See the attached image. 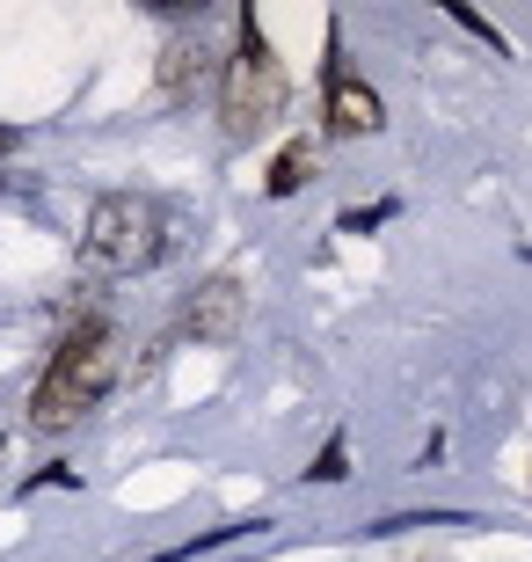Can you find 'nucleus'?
Wrapping results in <instances>:
<instances>
[{
    "instance_id": "423d86ee",
    "label": "nucleus",
    "mask_w": 532,
    "mask_h": 562,
    "mask_svg": "<svg viewBox=\"0 0 532 562\" xmlns=\"http://www.w3.org/2000/svg\"><path fill=\"white\" fill-rule=\"evenodd\" d=\"M205 81H212V44L205 37H168V52H161V95H168V103H190Z\"/></svg>"
},
{
    "instance_id": "1a4fd4ad",
    "label": "nucleus",
    "mask_w": 532,
    "mask_h": 562,
    "mask_svg": "<svg viewBox=\"0 0 532 562\" xmlns=\"http://www.w3.org/2000/svg\"><path fill=\"white\" fill-rule=\"evenodd\" d=\"M0 154H15V125H0Z\"/></svg>"
},
{
    "instance_id": "f03ea898",
    "label": "nucleus",
    "mask_w": 532,
    "mask_h": 562,
    "mask_svg": "<svg viewBox=\"0 0 532 562\" xmlns=\"http://www.w3.org/2000/svg\"><path fill=\"white\" fill-rule=\"evenodd\" d=\"M219 103H226V132L234 139L263 132L285 110V66H278L270 37L256 30V15H241V30H234V52L219 66Z\"/></svg>"
},
{
    "instance_id": "6e6552de",
    "label": "nucleus",
    "mask_w": 532,
    "mask_h": 562,
    "mask_svg": "<svg viewBox=\"0 0 532 562\" xmlns=\"http://www.w3.org/2000/svg\"><path fill=\"white\" fill-rule=\"evenodd\" d=\"M307 475H314V482H343V475H350V453H343V438H328V446H321V460H314Z\"/></svg>"
},
{
    "instance_id": "39448f33",
    "label": "nucleus",
    "mask_w": 532,
    "mask_h": 562,
    "mask_svg": "<svg viewBox=\"0 0 532 562\" xmlns=\"http://www.w3.org/2000/svg\"><path fill=\"white\" fill-rule=\"evenodd\" d=\"M183 329L197 336V344H226V336L241 329V278H212V285L190 300Z\"/></svg>"
},
{
    "instance_id": "0eeeda50",
    "label": "nucleus",
    "mask_w": 532,
    "mask_h": 562,
    "mask_svg": "<svg viewBox=\"0 0 532 562\" xmlns=\"http://www.w3.org/2000/svg\"><path fill=\"white\" fill-rule=\"evenodd\" d=\"M314 176V139H292L278 161H270V198H292V190Z\"/></svg>"
},
{
    "instance_id": "f257e3e1",
    "label": "nucleus",
    "mask_w": 532,
    "mask_h": 562,
    "mask_svg": "<svg viewBox=\"0 0 532 562\" xmlns=\"http://www.w3.org/2000/svg\"><path fill=\"white\" fill-rule=\"evenodd\" d=\"M117 329H110L103 314H88L73 329L59 336V351L44 366L37 395H30V424L37 431H66V424H81L95 402L110 395V380H117Z\"/></svg>"
},
{
    "instance_id": "20e7f679",
    "label": "nucleus",
    "mask_w": 532,
    "mask_h": 562,
    "mask_svg": "<svg viewBox=\"0 0 532 562\" xmlns=\"http://www.w3.org/2000/svg\"><path fill=\"white\" fill-rule=\"evenodd\" d=\"M321 125L336 132V139H358V132H380V125H387V110H380V95H372L365 81H350V66H343V59H328Z\"/></svg>"
},
{
    "instance_id": "7ed1b4c3",
    "label": "nucleus",
    "mask_w": 532,
    "mask_h": 562,
    "mask_svg": "<svg viewBox=\"0 0 532 562\" xmlns=\"http://www.w3.org/2000/svg\"><path fill=\"white\" fill-rule=\"evenodd\" d=\"M161 249H168V212L139 190H117L88 212V256L103 271H146V263H161Z\"/></svg>"
}]
</instances>
